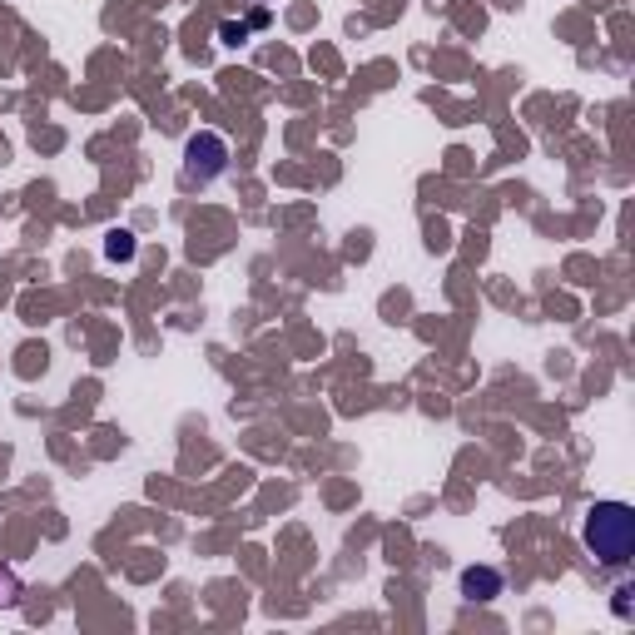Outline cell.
Returning a JSON list of instances; mask_svg holds the SVG:
<instances>
[{
	"mask_svg": "<svg viewBox=\"0 0 635 635\" xmlns=\"http://www.w3.org/2000/svg\"><path fill=\"white\" fill-rule=\"evenodd\" d=\"M581 536H586V551L601 566L621 571V566H631V556H635V511L626 502H596V507L586 511Z\"/></svg>",
	"mask_w": 635,
	"mask_h": 635,
	"instance_id": "cell-1",
	"label": "cell"
},
{
	"mask_svg": "<svg viewBox=\"0 0 635 635\" xmlns=\"http://www.w3.org/2000/svg\"><path fill=\"white\" fill-rule=\"evenodd\" d=\"M224 169H229L224 134H214V129L189 134V144H184V184H214Z\"/></svg>",
	"mask_w": 635,
	"mask_h": 635,
	"instance_id": "cell-2",
	"label": "cell"
},
{
	"mask_svg": "<svg viewBox=\"0 0 635 635\" xmlns=\"http://www.w3.org/2000/svg\"><path fill=\"white\" fill-rule=\"evenodd\" d=\"M462 596H467V601H497V596H502V571H492V566H467V571H462Z\"/></svg>",
	"mask_w": 635,
	"mask_h": 635,
	"instance_id": "cell-3",
	"label": "cell"
},
{
	"mask_svg": "<svg viewBox=\"0 0 635 635\" xmlns=\"http://www.w3.org/2000/svg\"><path fill=\"white\" fill-rule=\"evenodd\" d=\"M105 258H110V263H129V258H134V234L115 229V234L105 239Z\"/></svg>",
	"mask_w": 635,
	"mask_h": 635,
	"instance_id": "cell-4",
	"label": "cell"
},
{
	"mask_svg": "<svg viewBox=\"0 0 635 635\" xmlns=\"http://www.w3.org/2000/svg\"><path fill=\"white\" fill-rule=\"evenodd\" d=\"M219 35H224V45H244V40H249V25H234V20H229Z\"/></svg>",
	"mask_w": 635,
	"mask_h": 635,
	"instance_id": "cell-5",
	"label": "cell"
}]
</instances>
